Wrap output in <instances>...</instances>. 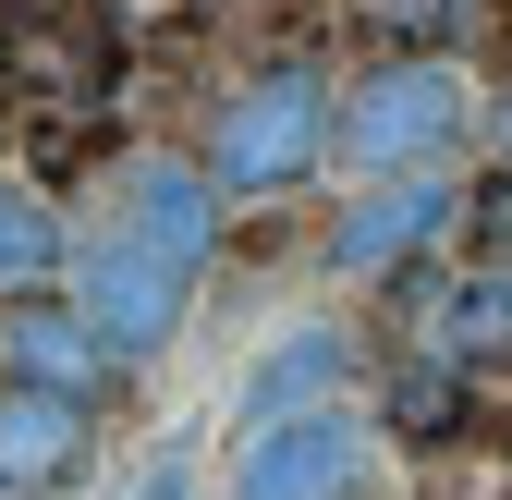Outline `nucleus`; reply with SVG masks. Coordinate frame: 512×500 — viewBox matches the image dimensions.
I'll return each mask as SVG.
<instances>
[{"instance_id":"6ab92c4d","label":"nucleus","mask_w":512,"mask_h":500,"mask_svg":"<svg viewBox=\"0 0 512 500\" xmlns=\"http://www.w3.org/2000/svg\"><path fill=\"white\" fill-rule=\"evenodd\" d=\"M500 500H512V488H500Z\"/></svg>"},{"instance_id":"9d476101","label":"nucleus","mask_w":512,"mask_h":500,"mask_svg":"<svg viewBox=\"0 0 512 500\" xmlns=\"http://www.w3.org/2000/svg\"><path fill=\"white\" fill-rule=\"evenodd\" d=\"M342 379H354V330L342 318H305V330H281L269 354L244 366V403L232 415H244V440H256V427H281V415H317Z\"/></svg>"},{"instance_id":"423d86ee","label":"nucleus","mask_w":512,"mask_h":500,"mask_svg":"<svg viewBox=\"0 0 512 500\" xmlns=\"http://www.w3.org/2000/svg\"><path fill=\"white\" fill-rule=\"evenodd\" d=\"M0 379H37V391H74L110 415L122 391V342L86 318L74 293H25V305H0Z\"/></svg>"},{"instance_id":"f3484780","label":"nucleus","mask_w":512,"mask_h":500,"mask_svg":"<svg viewBox=\"0 0 512 500\" xmlns=\"http://www.w3.org/2000/svg\"><path fill=\"white\" fill-rule=\"evenodd\" d=\"M476 37H488V86H512V0H476Z\"/></svg>"},{"instance_id":"f257e3e1","label":"nucleus","mask_w":512,"mask_h":500,"mask_svg":"<svg viewBox=\"0 0 512 500\" xmlns=\"http://www.w3.org/2000/svg\"><path fill=\"white\" fill-rule=\"evenodd\" d=\"M342 147V98H330V74L317 61H269V74H244L220 110H208V171H220V196H244V208H269V196H293V183Z\"/></svg>"},{"instance_id":"dca6fc26","label":"nucleus","mask_w":512,"mask_h":500,"mask_svg":"<svg viewBox=\"0 0 512 500\" xmlns=\"http://www.w3.org/2000/svg\"><path fill=\"white\" fill-rule=\"evenodd\" d=\"M122 500H196V452H159V464L122 488Z\"/></svg>"},{"instance_id":"ddd939ff","label":"nucleus","mask_w":512,"mask_h":500,"mask_svg":"<svg viewBox=\"0 0 512 500\" xmlns=\"http://www.w3.org/2000/svg\"><path fill=\"white\" fill-rule=\"evenodd\" d=\"M354 25L378 49H452V37H476V0H354Z\"/></svg>"},{"instance_id":"a211bd4d","label":"nucleus","mask_w":512,"mask_h":500,"mask_svg":"<svg viewBox=\"0 0 512 500\" xmlns=\"http://www.w3.org/2000/svg\"><path fill=\"white\" fill-rule=\"evenodd\" d=\"M488 159H512V98H488Z\"/></svg>"},{"instance_id":"0eeeda50","label":"nucleus","mask_w":512,"mask_h":500,"mask_svg":"<svg viewBox=\"0 0 512 500\" xmlns=\"http://www.w3.org/2000/svg\"><path fill=\"white\" fill-rule=\"evenodd\" d=\"M366 488V427L354 415H281V427H256L244 440V476H232V500H354Z\"/></svg>"},{"instance_id":"4468645a","label":"nucleus","mask_w":512,"mask_h":500,"mask_svg":"<svg viewBox=\"0 0 512 500\" xmlns=\"http://www.w3.org/2000/svg\"><path fill=\"white\" fill-rule=\"evenodd\" d=\"M98 159H110L98 110H25V171H37V183H74V171H98Z\"/></svg>"},{"instance_id":"f8f14e48","label":"nucleus","mask_w":512,"mask_h":500,"mask_svg":"<svg viewBox=\"0 0 512 500\" xmlns=\"http://www.w3.org/2000/svg\"><path fill=\"white\" fill-rule=\"evenodd\" d=\"M61 269H74V232H61V208L37 196V171H0V305L49 293Z\"/></svg>"},{"instance_id":"f03ea898","label":"nucleus","mask_w":512,"mask_h":500,"mask_svg":"<svg viewBox=\"0 0 512 500\" xmlns=\"http://www.w3.org/2000/svg\"><path fill=\"white\" fill-rule=\"evenodd\" d=\"M135 74L110 0H0V98L25 110H110Z\"/></svg>"},{"instance_id":"6e6552de","label":"nucleus","mask_w":512,"mask_h":500,"mask_svg":"<svg viewBox=\"0 0 512 500\" xmlns=\"http://www.w3.org/2000/svg\"><path fill=\"white\" fill-rule=\"evenodd\" d=\"M86 464H98V403L37 391V379H0V488H13V500H61Z\"/></svg>"},{"instance_id":"20e7f679","label":"nucleus","mask_w":512,"mask_h":500,"mask_svg":"<svg viewBox=\"0 0 512 500\" xmlns=\"http://www.w3.org/2000/svg\"><path fill=\"white\" fill-rule=\"evenodd\" d=\"M74 305L122 342V366H147V354H171L183 305H196V269L159 257V244H135L122 220H98V232L74 244Z\"/></svg>"},{"instance_id":"7ed1b4c3","label":"nucleus","mask_w":512,"mask_h":500,"mask_svg":"<svg viewBox=\"0 0 512 500\" xmlns=\"http://www.w3.org/2000/svg\"><path fill=\"white\" fill-rule=\"evenodd\" d=\"M464 135V74L439 49H378L342 98V159L354 171H427Z\"/></svg>"},{"instance_id":"2eb2a0df","label":"nucleus","mask_w":512,"mask_h":500,"mask_svg":"<svg viewBox=\"0 0 512 500\" xmlns=\"http://www.w3.org/2000/svg\"><path fill=\"white\" fill-rule=\"evenodd\" d=\"M464 244H476V257L488 269H512V159L476 183V196H464Z\"/></svg>"},{"instance_id":"39448f33","label":"nucleus","mask_w":512,"mask_h":500,"mask_svg":"<svg viewBox=\"0 0 512 500\" xmlns=\"http://www.w3.org/2000/svg\"><path fill=\"white\" fill-rule=\"evenodd\" d=\"M464 220V196L439 171H378V183H354V208L330 220V281H366V293H391V281H415L427 269V244Z\"/></svg>"},{"instance_id":"9b49d317","label":"nucleus","mask_w":512,"mask_h":500,"mask_svg":"<svg viewBox=\"0 0 512 500\" xmlns=\"http://www.w3.org/2000/svg\"><path fill=\"white\" fill-rule=\"evenodd\" d=\"M378 415H391V440L403 452H452V440H476V366L464 354H403L391 379H378Z\"/></svg>"},{"instance_id":"1a4fd4ad","label":"nucleus","mask_w":512,"mask_h":500,"mask_svg":"<svg viewBox=\"0 0 512 500\" xmlns=\"http://www.w3.org/2000/svg\"><path fill=\"white\" fill-rule=\"evenodd\" d=\"M220 171L208 159H135V171H122V232H135V244H159V257H183V269H208L220 257Z\"/></svg>"}]
</instances>
